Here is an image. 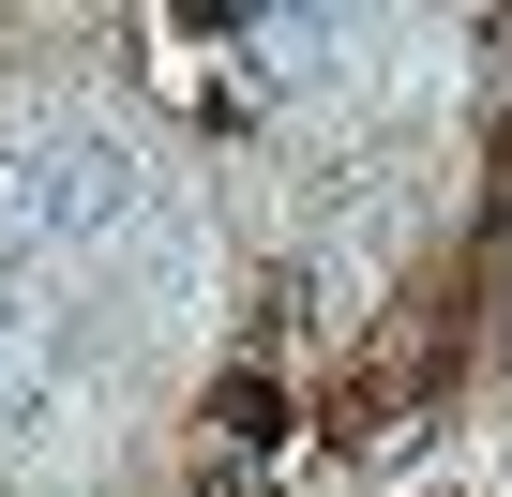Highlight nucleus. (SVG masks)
Returning <instances> with one entry per match:
<instances>
[{
  "mask_svg": "<svg viewBox=\"0 0 512 497\" xmlns=\"http://www.w3.org/2000/svg\"><path fill=\"white\" fill-rule=\"evenodd\" d=\"M136 151L121 136H31V151H0V272H46L76 257V241H106L136 211Z\"/></svg>",
  "mask_w": 512,
  "mask_h": 497,
  "instance_id": "1",
  "label": "nucleus"
},
{
  "mask_svg": "<svg viewBox=\"0 0 512 497\" xmlns=\"http://www.w3.org/2000/svg\"><path fill=\"white\" fill-rule=\"evenodd\" d=\"M46 392H61L46 302H16V287H0V437H31V422H46Z\"/></svg>",
  "mask_w": 512,
  "mask_h": 497,
  "instance_id": "2",
  "label": "nucleus"
}]
</instances>
